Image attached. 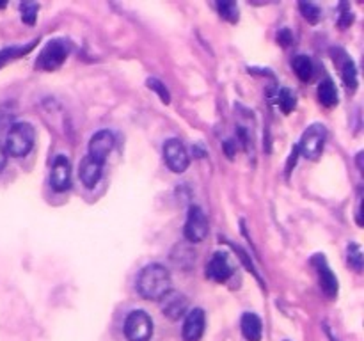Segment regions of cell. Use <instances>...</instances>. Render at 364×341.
Instances as JSON below:
<instances>
[{"mask_svg":"<svg viewBox=\"0 0 364 341\" xmlns=\"http://www.w3.org/2000/svg\"><path fill=\"white\" fill-rule=\"evenodd\" d=\"M171 286L173 281L169 271L160 264L146 265L137 278V292L147 301H160L171 292Z\"/></svg>","mask_w":364,"mask_h":341,"instance_id":"6da1fadb","label":"cell"},{"mask_svg":"<svg viewBox=\"0 0 364 341\" xmlns=\"http://www.w3.org/2000/svg\"><path fill=\"white\" fill-rule=\"evenodd\" d=\"M34 142H36V130H34V126L25 121L15 123L9 128L4 148L8 151V155L22 159V156H27L32 151Z\"/></svg>","mask_w":364,"mask_h":341,"instance_id":"7a4b0ae2","label":"cell"},{"mask_svg":"<svg viewBox=\"0 0 364 341\" xmlns=\"http://www.w3.org/2000/svg\"><path fill=\"white\" fill-rule=\"evenodd\" d=\"M70 41L66 39H50L36 59V68L41 71H56L63 66L66 57L70 56Z\"/></svg>","mask_w":364,"mask_h":341,"instance_id":"3957f363","label":"cell"},{"mask_svg":"<svg viewBox=\"0 0 364 341\" xmlns=\"http://www.w3.org/2000/svg\"><path fill=\"white\" fill-rule=\"evenodd\" d=\"M325 141H327V128L320 123H315L302 134L297 144L298 153L309 160H317L324 151Z\"/></svg>","mask_w":364,"mask_h":341,"instance_id":"277c9868","label":"cell"},{"mask_svg":"<svg viewBox=\"0 0 364 341\" xmlns=\"http://www.w3.org/2000/svg\"><path fill=\"white\" fill-rule=\"evenodd\" d=\"M123 330L128 341H150L153 336V320L146 311L137 309L126 316Z\"/></svg>","mask_w":364,"mask_h":341,"instance_id":"5b68a950","label":"cell"},{"mask_svg":"<svg viewBox=\"0 0 364 341\" xmlns=\"http://www.w3.org/2000/svg\"><path fill=\"white\" fill-rule=\"evenodd\" d=\"M183 235L188 242L192 244H199L208 235V219H206L205 211L199 206H190L187 213V221H185Z\"/></svg>","mask_w":364,"mask_h":341,"instance_id":"8992f818","label":"cell"},{"mask_svg":"<svg viewBox=\"0 0 364 341\" xmlns=\"http://www.w3.org/2000/svg\"><path fill=\"white\" fill-rule=\"evenodd\" d=\"M164 159H166L167 167H169L173 173H185L190 163V159H188V153L185 149V146L181 144L178 139H169L164 144Z\"/></svg>","mask_w":364,"mask_h":341,"instance_id":"52a82bcc","label":"cell"},{"mask_svg":"<svg viewBox=\"0 0 364 341\" xmlns=\"http://www.w3.org/2000/svg\"><path fill=\"white\" fill-rule=\"evenodd\" d=\"M112 148H114V135L109 130H99L89 141L87 156L91 160H95V162H98L99 166H103L105 160H107L109 153L112 151Z\"/></svg>","mask_w":364,"mask_h":341,"instance_id":"ba28073f","label":"cell"},{"mask_svg":"<svg viewBox=\"0 0 364 341\" xmlns=\"http://www.w3.org/2000/svg\"><path fill=\"white\" fill-rule=\"evenodd\" d=\"M50 185L56 192H64L71 187V163L66 155H57L51 166Z\"/></svg>","mask_w":364,"mask_h":341,"instance_id":"9c48e42d","label":"cell"},{"mask_svg":"<svg viewBox=\"0 0 364 341\" xmlns=\"http://www.w3.org/2000/svg\"><path fill=\"white\" fill-rule=\"evenodd\" d=\"M311 264H313L315 271H317L318 279H320V286L322 290H324L325 295H327L329 299H336V295H338V279L332 274L331 267H329L327 260H325V256L315 254Z\"/></svg>","mask_w":364,"mask_h":341,"instance_id":"30bf717a","label":"cell"},{"mask_svg":"<svg viewBox=\"0 0 364 341\" xmlns=\"http://www.w3.org/2000/svg\"><path fill=\"white\" fill-rule=\"evenodd\" d=\"M205 326H206V316L201 308H194L190 309V311H187L183 327H181V336H183V341L201 340L202 334H205Z\"/></svg>","mask_w":364,"mask_h":341,"instance_id":"8fae6325","label":"cell"},{"mask_svg":"<svg viewBox=\"0 0 364 341\" xmlns=\"http://www.w3.org/2000/svg\"><path fill=\"white\" fill-rule=\"evenodd\" d=\"M233 275V265L226 252H215L206 265V278L215 283H226Z\"/></svg>","mask_w":364,"mask_h":341,"instance_id":"7c38bea8","label":"cell"},{"mask_svg":"<svg viewBox=\"0 0 364 341\" xmlns=\"http://www.w3.org/2000/svg\"><path fill=\"white\" fill-rule=\"evenodd\" d=\"M160 301H162L164 315L169 316L171 320H180L188 309L187 297L178 292H173V290L169 293H166Z\"/></svg>","mask_w":364,"mask_h":341,"instance_id":"4fadbf2b","label":"cell"},{"mask_svg":"<svg viewBox=\"0 0 364 341\" xmlns=\"http://www.w3.org/2000/svg\"><path fill=\"white\" fill-rule=\"evenodd\" d=\"M240 329L247 341H262L263 322L256 313H243L240 318Z\"/></svg>","mask_w":364,"mask_h":341,"instance_id":"5bb4252c","label":"cell"},{"mask_svg":"<svg viewBox=\"0 0 364 341\" xmlns=\"http://www.w3.org/2000/svg\"><path fill=\"white\" fill-rule=\"evenodd\" d=\"M103 166H99L98 162L91 160L89 156H84V160L80 162V180L87 189L98 185L99 178H102Z\"/></svg>","mask_w":364,"mask_h":341,"instance_id":"9a60e30c","label":"cell"},{"mask_svg":"<svg viewBox=\"0 0 364 341\" xmlns=\"http://www.w3.org/2000/svg\"><path fill=\"white\" fill-rule=\"evenodd\" d=\"M317 94L318 100H320V104L324 105V107L331 108L334 107V105H338V89H336L334 82H332L331 78H325L324 82H320Z\"/></svg>","mask_w":364,"mask_h":341,"instance_id":"2e32d148","label":"cell"},{"mask_svg":"<svg viewBox=\"0 0 364 341\" xmlns=\"http://www.w3.org/2000/svg\"><path fill=\"white\" fill-rule=\"evenodd\" d=\"M291 68H293L295 75H297L302 82H308L309 78L313 77V63H311V59H309L308 56H304V54H298V56H295L293 59H291Z\"/></svg>","mask_w":364,"mask_h":341,"instance_id":"e0dca14e","label":"cell"},{"mask_svg":"<svg viewBox=\"0 0 364 341\" xmlns=\"http://www.w3.org/2000/svg\"><path fill=\"white\" fill-rule=\"evenodd\" d=\"M37 41H30V43H27V45H22V46H8V49L0 50V68L6 66L8 63H11V61L18 59V57H23L25 54H29L30 50L34 49V45H36Z\"/></svg>","mask_w":364,"mask_h":341,"instance_id":"ac0fdd59","label":"cell"},{"mask_svg":"<svg viewBox=\"0 0 364 341\" xmlns=\"http://www.w3.org/2000/svg\"><path fill=\"white\" fill-rule=\"evenodd\" d=\"M341 78L345 82V85L348 89H356L357 87V70L353 61L350 59L348 56L343 54V61H341Z\"/></svg>","mask_w":364,"mask_h":341,"instance_id":"d6986e66","label":"cell"},{"mask_svg":"<svg viewBox=\"0 0 364 341\" xmlns=\"http://www.w3.org/2000/svg\"><path fill=\"white\" fill-rule=\"evenodd\" d=\"M217 11L221 18L228 20L229 23L238 22V6L233 0H221V2H217Z\"/></svg>","mask_w":364,"mask_h":341,"instance_id":"ffe728a7","label":"cell"},{"mask_svg":"<svg viewBox=\"0 0 364 341\" xmlns=\"http://www.w3.org/2000/svg\"><path fill=\"white\" fill-rule=\"evenodd\" d=\"M346 260H348V265L353 271H363V251H360L359 245L353 244V242L348 245V249H346Z\"/></svg>","mask_w":364,"mask_h":341,"instance_id":"44dd1931","label":"cell"},{"mask_svg":"<svg viewBox=\"0 0 364 341\" xmlns=\"http://www.w3.org/2000/svg\"><path fill=\"white\" fill-rule=\"evenodd\" d=\"M298 9H301L302 16H304L305 20H308L309 23H318L322 18V11L318 6L311 4V2H301L298 4Z\"/></svg>","mask_w":364,"mask_h":341,"instance_id":"7402d4cb","label":"cell"},{"mask_svg":"<svg viewBox=\"0 0 364 341\" xmlns=\"http://www.w3.org/2000/svg\"><path fill=\"white\" fill-rule=\"evenodd\" d=\"M295 105H297V98H295V94L291 93L290 89H281L279 91V107L281 111L284 112V114H290L291 111L295 108Z\"/></svg>","mask_w":364,"mask_h":341,"instance_id":"603a6c76","label":"cell"},{"mask_svg":"<svg viewBox=\"0 0 364 341\" xmlns=\"http://www.w3.org/2000/svg\"><path fill=\"white\" fill-rule=\"evenodd\" d=\"M20 11H22V20L27 25H34L37 18V11H40V6L34 4V2H23L20 4Z\"/></svg>","mask_w":364,"mask_h":341,"instance_id":"cb8c5ba5","label":"cell"},{"mask_svg":"<svg viewBox=\"0 0 364 341\" xmlns=\"http://www.w3.org/2000/svg\"><path fill=\"white\" fill-rule=\"evenodd\" d=\"M146 84H147V87H150V89H153L154 93L159 94L160 100H162L164 104H169V101H171V93H169V89H167L164 82H160L159 78H147Z\"/></svg>","mask_w":364,"mask_h":341,"instance_id":"d4e9b609","label":"cell"},{"mask_svg":"<svg viewBox=\"0 0 364 341\" xmlns=\"http://www.w3.org/2000/svg\"><path fill=\"white\" fill-rule=\"evenodd\" d=\"M341 8H343V11H341V15H339L338 23H339V27H341V29H345V27L352 25L353 13L350 11V9H346V4H341Z\"/></svg>","mask_w":364,"mask_h":341,"instance_id":"484cf974","label":"cell"},{"mask_svg":"<svg viewBox=\"0 0 364 341\" xmlns=\"http://www.w3.org/2000/svg\"><path fill=\"white\" fill-rule=\"evenodd\" d=\"M277 41H279V45H283V46L290 45L291 41H293V36H291L290 29H286V27L281 29L279 32H277Z\"/></svg>","mask_w":364,"mask_h":341,"instance_id":"4316f807","label":"cell"},{"mask_svg":"<svg viewBox=\"0 0 364 341\" xmlns=\"http://www.w3.org/2000/svg\"><path fill=\"white\" fill-rule=\"evenodd\" d=\"M298 155H301V153H298V148H297V146H295V148L291 149V155H290V159H288V163H286V173H288V175H290V173H291V166L295 167V163H297Z\"/></svg>","mask_w":364,"mask_h":341,"instance_id":"83f0119b","label":"cell"},{"mask_svg":"<svg viewBox=\"0 0 364 341\" xmlns=\"http://www.w3.org/2000/svg\"><path fill=\"white\" fill-rule=\"evenodd\" d=\"M6 163H8V151H6L4 144L0 142V170L4 169Z\"/></svg>","mask_w":364,"mask_h":341,"instance_id":"f1b7e54d","label":"cell"},{"mask_svg":"<svg viewBox=\"0 0 364 341\" xmlns=\"http://www.w3.org/2000/svg\"><path fill=\"white\" fill-rule=\"evenodd\" d=\"M235 146H236L235 141H226L224 142V151H226V155L229 156V159H233V155H235Z\"/></svg>","mask_w":364,"mask_h":341,"instance_id":"f546056e","label":"cell"},{"mask_svg":"<svg viewBox=\"0 0 364 341\" xmlns=\"http://www.w3.org/2000/svg\"><path fill=\"white\" fill-rule=\"evenodd\" d=\"M6 8V2H0V9H4Z\"/></svg>","mask_w":364,"mask_h":341,"instance_id":"4dcf8cb0","label":"cell"},{"mask_svg":"<svg viewBox=\"0 0 364 341\" xmlns=\"http://www.w3.org/2000/svg\"><path fill=\"white\" fill-rule=\"evenodd\" d=\"M284 341H290V340H284Z\"/></svg>","mask_w":364,"mask_h":341,"instance_id":"1f68e13d","label":"cell"}]
</instances>
